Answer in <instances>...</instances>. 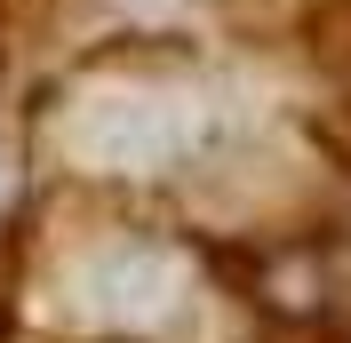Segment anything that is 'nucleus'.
<instances>
[{
  "label": "nucleus",
  "instance_id": "nucleus-1",
  "mask_svg": "<svg viewBox=\"0 0 351 343\" xmlns=\"http://www.w3.org/2000/svg\"><path fill=\"white\" fill-rule=\"evenodd\" d=\"M240 112L232 80L152 40H104L32 104V160L104 192H176Z\"/></svg>",
  "mask_w": 351,
  "mask_h": 343
},
{
  "label": "nucleus",
  "instance_id": "nucleus-2",
  "mask_svg": "<svg viewBox=\"0 0 351 343\" xmlns=\"http://www.w3.org/2000/svg\"><path fill=\"white\" fill-rule=\"evenodd\" d=\"M40 303L80 343H160L199 320L216 287L176 232L152 224H72L40 248Z\"/></svg>",
  "mask_w": 351,
  "mask_h": 343
},
{
  "label": "nucleus",
  "instance_id": "nucleus-3",
  "mask_svg": "<svg viewBox=\"0 0 351 343\" xmlns=\"http://www.w3.org/2000/svg\"><path fill=\"white\" fill-rule=\"evenodd\" d=\"M24 192H32V136H24V128H8V120H0V232L16 224Z\"/></svg>",
  "mask_w": 351,
  "mask_h": 343
}]
</instances>
